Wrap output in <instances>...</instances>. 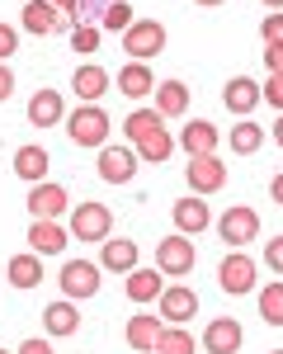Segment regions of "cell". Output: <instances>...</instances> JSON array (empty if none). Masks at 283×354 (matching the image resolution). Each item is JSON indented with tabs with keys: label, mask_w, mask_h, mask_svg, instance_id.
<instances>
[{
	"label": "cell",
	"mask_w": 283,
	"mask_h": 354,
	"mask_svg": "<svg viewBox=\"0 0 283 354\" xmlns=\"http://www.w3.org/2000/svg\"><path fill=\"white\" fill-rule=\"evenodd\" d=\"M66 227H71V241H109L113 236V208L109 203H95V198H90V203H76V208H71V222H66Z\"/></svg>",
	"instance_id": "1"
},
{
	"label": "cell",
	"mask_w": 283,
	"mask_h": 354,
	"mask_svg": "<svg viewBox=\"0 0 283 354\" xmlns=\"http://www.w3.org/2000/svg\"><path fill=\"white\" fill-rule=\"evenodd\" d=\"M66 133L76 147H109L113 118L104 113V104H81L76 113H66Z\"/></svg>",
	"instance_id": "2"
},
{
	"label": "cell",
	"mask_w": 283,
	"mask_h": 354,
	"mask_svg": "<svg viewBox=\"0 0 283 354\" xmlns=\"http://www.w3.org/2000/svg\"><path fill=\"white\" fill-rule=\"evenodd\" d=\"M57 288H61V298H71V302L99 298V288H104L99 265H95V260H66V265L57 270Z\"/></svg>",
	"instance_id": "3"
},
{
	"label": "cell",
	"mask_w": 283,
	"mask_h": 354,
	"mask_svg": "<svg viewBox=\"0 0 283 354\" xmlns=\"http://www.w3.org/2000/svg\"><path fill=\"white\" fill-rule=\"evenodd\" d=\"M217 283H222V293H231V298H246L255 283H260V265H255L246 250H226V260L217 265Z\"/></svg>",
	"instance_id": "4"
},
{
	"label": "cell",
	"mask_w": 283,
	"mask_h": 354,
	"mask_svg": "<svg viewBox=\"0 0 283 354\" xmlns=\"http://www.w3.org/2000/svg\"><path fill=\"white\" fill-rule=\"evenodd\" d=\"M123 53L128 62H151V57L166 53V24L161 19H137V24L123 33Z\"/></svg>",
	"instance_id": "5"
},
{
	"label": "cell",
	"mask_w": 283,
	"mask_h": 354,
	"mask_svg": "<svg viewBox=\"0 0 283 354\" xmlns=\"http://www.w3.org/2000/svg\"><path fill=\"white\" fill-rule=\"evenodd\" d=\"M217 236L226 241V250H246V245L260 236V213H255V208H246V203L226 208L222 218H217Z\"/></svg>",
	"instance_id": "6"
},
{
	"label": "cell",
	"mask_w": 283,
	"mask_h": 354,
	"mask_svg": "<svg viewBox=\"0 0 283 354\" xmlns=\"http://www.w3.org/2000/svg\"><path fill=\"white\" fill-rule=\"evenodd\" d=\"M156 317H161L166 326H189L198 317V293L184 288V283H170L166 293L156 298Z\"/></svg>",
	"instance_id": "7"
},
{
	"label": "cell",
	"mask_w": 283,
	"mask_h": 354,
	"mask_svg": "<svg viewBox=\"0 0 283 354\" xmlns=\"http://www.w3.org/2000/svg\"><path fill=\"white\" fill-rule=\"evenodd\" d=\"M198 265V250H194V241L189 236H166V241L156 245V270L161 274H170V279H184V274Z\"/></svg>",
	"instance_id": "8"
},
{
	"label": "cell",
	"mask_w": 283,
	"mask_h": 354,
	"mask_svg": "<svg viewBox=\"0 0 283 354\" xmlns=\"http://www.w3.org/2000/svg\"><path fill=\"white\" fill-rule=\"evenodd\" d=\"M137 165H142V156L133 151V147H99V180L104 185H133V175H137Z\"/></svg>",
	"instance_id": "9"
},
{
	"label": "cell",
	"mask_w": 283,
	"mask_h": 354,
	"mask_svg": "<svg viewBox=\"0 0 283 354\" xmlns=\"http://www.w3.org/2000/svg\"><path fill=\"white\" fill-rule=\"evenodd\" d=\"M71 208V194L52 185V180H43V185H33L28 189V218L33 222H61V213Z\"/></svg>",
	"instance_id": "10"
},
{
	"label": "cell",
	"mask_w": 283,
	"mask_h": 354,
	"mask_svg": "<svg viewBox=\"0 0 283 354\" xmlns=\"http://www.w3.org/2000/svg\"><path fill=\"white\" fill-rule=\"evenodd\" d=\"M241 345H246V330H241L236 317H213L208 330L198 335V350L208 354H241Z\"/></svg>",
	"instance_id": "11"
},
{
	"label": "cell",
	"mask_w": 283,
	"mask_h": 354,
	"mask_svg": "<svg viewBox=\"0 0 283 354\" xmlns=\"http://www.w3.org/2000/svg\"><path fill=\"white\" fill-rule=\"evenodd\" d=\"M184 180H189V189H194L198 198L226 189V165H222V156H217V151H213V156H194V161L184 165Z\"/></svg>",
	"instance_id": "12"
},
{
	"label": "cell",
	"mask_w": 283,
	"mask_h": 354,
	"mask_svg": "<svg viewBox=\"0 0 283 354\" xmlns=\"http://www.w3.org/2000/svg\"><path fill=\"white\" fill-rule=\"evenodd\" d=\"M170 218H175V232H179V236H198V232H208V227H213V208H208V198L184 194V198H175Z\"/></svg>",
	"instance_id": "13"
},
{
	"label": "cell",
	"mask_w": 283,
	"mask_h": 354,
	"mask_svg": "<svg viewBox=\"0 0 283 354\" xmlns=\"http://www.w3.org/2000/svg\"><path fill=\"white\" fill-rule=\"evenodd\" d=\"M109 85H113V76L99 66V62H81V66L71 71V90H76L81 104H99V100L109 95Z\"/></svg>",
	"instance_id": "14"
},
{
	"label": "cell",
	"mask_w": 283,
	"mask_h": 354,
	"mask_svg": "<svg viewBox=\"0 0 283 354\" xmlns=\"http://www.w3.org/2000/svg\"><path fill=\"white\" fill-rule=\"evenodd\" d=\"M19 28L33 33V38H43V33H61V28H66V15L57 10L52 0H28L24 10H19Z\"/></svg>",
	"instance_id": "15"
},
{
	"label": "cell",
	"mask_w": 283,
	"mask_h": 354,
	"mask_svg": "<svg viewBox=\"0 0 283 354\" xmlns=\"http://www.w3.org/2000/svg\"><path fill=\"white\" fill-rule=\"evenodd\" d=\"M179 142V151H189V161L194 156H213L217 151V142H222V128L217 123H208V118H189L184 123V133L175 137Z\"/></svg>",
	"instance_id": "16"
},
{
	"label": "cell",
	"mask_w": 283,
	"mask_h": 354,
	"mask_svg": "<svg viewBox=\"0 0 283 354\" xmlns=\"http://www.w3.org/2000/svg\"><path fill=\"white\" fill-rule=\"evenodd\" d=\"M260 100H264V85L251 81V76H231V81L222 85V104L236 113V118H251Z\"/></svg>",
	"instance_id": "17"
},
{
	"label": "cell",
	"mask_w": 283,
	"mask_h": 354,
	"mask_svg": "<svg viewBox=\"0 0 283 354\" xmlns=\"http://www.w3.org/2000/svg\"><path fill=\"white\" fill-rule=\"evenodd\" d=\"M123 293H128V302H133V307H151V302L166 293V274L156 270V265H151V270H142V265H137V270L128 274Z\"/></svg>",
	"instance_id": "18"
},
{
	"label": "cell",
	"mask_w": 283,
	"mask_h": 354,
	"mask_svg": "<svg viewBox=\"0 0 283 354\" xmlns=\"http://www.w3.org/2000/svg\"><path fill=\"white\" fill-rule=\"evenodd\" d=\"M43 330L52 335V340H66V335H76L81 330V307L71 298H52L43 307Z\"/></svg>",
	"instance_id": "19"
},
{
	"label": "cell",
	"mask_w": 283,
	"mask_h": 354,
	"mask_svg": "<svg viewBox=\"0 0 283 354\" xmlns=\"http://www.w3.org/2000/svg\"><path fill=\"white\" fill-rule=\"evenodd\" d=\"M28 123H33V128H57V123H66V100H61V90H33V100H28Z\"/></svg>",
	"instance_id": "20"
},
{
	"label": "cell",
	"mask_w": 283,
	"mask_h": 354,
	"mask_svg": "<svg viewBox=\"0 0 283 354\" xmlns=\"http://www.w3.org/2000/svg\"><path fill=\"white\" fill-rule=\"evenodd\" d=\"M71 245V227L61 222H28V250L33 255H61Z\"/></svg>",
	"instance_id": "21"
},
{
	"label": "cell",
	"mask_w": 283,
	"mask_h": 354,
	"mask_svg": "<svg viewBox=\"0 0 283 354\" xmlns=\"http://www.w3.org/2000/svg\"><path fill=\"white\" fill-rule=\"evenodd\" d=\"M99 270L133 274L137 270V241H133V236H109V241L99 245Z\"/></svg>",
	"instance_id": "22"
},
{
	"label": "cell",
	"mask_w": 283,
	"mask_h": 354,
	"mask_svg": "<svg viewBox=\"0 0 283 354\" xmlns=\"http://www.w3.org/2000/svg\"><path fill=\"white\" fill-rule=\"evenodd\" d=\"M113 85H118V95H128L133 104L146 100V95H156V76H151V66H146V62H128V66L113 76Z\"/></svg>",
	"instance_id": "23"
},
{
	"label": "cell",
	"mask_w": 283,
	"mask_h": 354,
	"mask_svg": "<svg viewBox=\"0 0 283 354\" xmlns=\"http://www.w3.org/2000/svg\"><path fill=\"white\" fill-rule=\"evenodd\" d=\"M151 100H156V104H151V109L161 113V118H184V113H189V85L184 81H156V95H151Z\"/></svg>",
	"instance_id": "24"
},
{
	"label": "cell",
	"mask_w": 283,
	"mask_h": 354,
	"mask_svg": "<svg viewBox=\"0 0 283 354\" xmlns=\"http://www.w3.org/2000/svg\"><path fill=\"white\" fill-rule=\"evenodd\" d=\"M48 165H52V156H48V147H38V142H28V147L14 151V175L28 180V185H43Z\"/></svg>",
	"instance_id": "25"
},
{
	"label": "cell",
	"mask_w": 283,
	"mask_h": 354,
	"mask_svg": "<svg viewBox=\"0 0 283 354\" xmlns=\"http://www.w3.org/2000/svg\"><path fill=\"white\" fill-rule=\"evenodd\" d=\"M161 330H166V322L156 317V312H137L133 322H128V345L142 354H151L156 350V340H161Z\"/></svg>",
	"instance_id": "26"
},
{
	"label": "cell",
	"mask_w": 283,
	"mask_h": 354,
	"mask_svg": "<svg viewBox=\"0 0 283 354\" xmlns=\"http://www.w3.org/2000/svg\"><path fill=\"white\" fill-rule=\"evenodd\" d=\"M10 283L19 288V293H28V288H38L43 283V255H33V250H24V255H14L10 260Z\"/></svg>",
	"instance_id": "27"
},
{
	"label": "cell",
	"mask_w": 283,
	"mask_h": 354,
	"mask_svg": "<svg viewBox=\"0 0 283 354\" xmlns=\"http://www.w3.org/2000/svg\"><path fill=\"white\" fill-rule=\"evenodd\" d=\"M166 128V118L156 109H133L128 118H123V133H128V147H142L151 133H161Z\"/></svg>",
	"instance_id": "28"
},
{
	"label": "cell",
	"mask_w": 283,
	"mask_h": 354,
	"mask_svg": "<svg viewBox=\"0 0 283 354\" xmlns=\"http://www.w3.org/2000/svg\"><path fill=\"white\" fill-rule=\"evenodd\" d=\"M226 142H231V151H236V156H255V151L264 147V128H260L255 118H241V123L231 128Z\"/></svg>",
	"instance_id": "29"
},
{
	"label": "cell",
	"mask_w": 283,
	"mask_h": 354,
	"mask_svg": "<svg viewBox=\"0 0 283 354\" xmlns=\"http://www.w3.org/2000/svg\"><path fill=\"white\" fill-rule=\"evenodd\" d=\"M175 147H179V142L170 137V128H161V133H151L142 147H133V151H137L146 165H161V161H170V156H175Z\"/></svg>",
	"instance_id": "30"
},
{
	"label": "cell",
	"mask_w": 283,
	"mask_h": 354,
	"mask_svg": "<svg viewBox=\"0 0 283 354\" xmlns=\"http://www.w3.org/2000/svg\"><path fill=\"white\" fill-rule=\"evenodd\" d=\"M151 354H198V335H189V326H166Z\"/></svg>",
	"instance_id": "31"
},
{
	"label": "cell",
	"mask_w": 283,
	"mask_h": 354,
	"mask_svg": "<svg viewBox=\"0 0 283 354\" xmlns=\"http://www.w3.org/2000/svg\"><path fill=\"white\" fill-rule=\"evenodd\" d=\"M260 317H264L269 326H283V279H274V283L260 288Z\"/></svg>",
	"instance_id": "32"
},
{
	"label": "cell",
	"mask_w": 283,
	"mask_h": 354,
	"mask_svg": "<svg viewBox=\"0 0 283 354\" xmlns=\"http://www.w3.org/2000/svg\"><path fill=\"white\" fill-rule=\"evenodd\" d=\"M133 24H137V19H133V5H128V0H109V10H104V19H99V28H113V33H128Z\"/></svg>",
	"instance_id": "33"
},
{
	"label": "cell",
	"mask_w": 283,
	"mask_h": 354,
	"mask_svg": "<svg viewBox=\"0 0 283 354\" xmlns=\"http://www.w3.org/2000/svg\"><path fill=\"white\" fill-rule=\"evenodd\" d=\"M99 38H104V28L99 24H76L71 28V53H99Z\"/></svg>",
	"instance_id": "34"
},
{
	"label": "cell",
	"mask_w": 283,
	"mask_h": 354,
	"mask_svg": "<svg viewBox=\"0 0 283 354\" xmlns=\"http://www.w3.org/2000/svg\"><path fill=\"white\" fill-rule=\"evenodd\" d=\"M260 38H264V48H269V43H283V10L264 15V24H260Z\"/></svg>",
	"instance_id": "35"
},
{
	"label": "cell",
	"mask_w": 283,
	"mask_h": 354,
	"mask_svg": "<svg viewBox=\"0 0 283 354\" xmlns=\"http://www.w3.org/2000/svg\"><path fill=\"white\" fill-rule=\"evenodd\" d=\"M14 53H19V28H14V24H0V62H10Z\"/></svg>",
	"instance_id": "36"
},
{
	"label": "cell",
	"mask_w": 283,
	"mask_h": 354,
	"mask_svg": "<svg viewBox=\"0 0 283 354\" xmlns=\"http://www.w3.org/2000/svg\"><path fill=\"white\" fill-rule=\"evenodd\" d=\"M264 265H269V270L283 279V232L274 236V241H264Z\"/></svg>",
	"instance_id": "37"
},
{
	"label": "cell",
	"mask_w": 283,
	"mask_h": 354,
	"mask_svg": "<svg viewBox=\"0 0 283 354\" xmlns=\"http://www.w3.org/2000/svg\"><path fill=\"white\" fill-rule=\"evenodd\" d=\"M264 104H274V109L283 113V76H269V81H264Z\"/></svg>",
	"instance_id": "38"
},
{
	"label": "cell",
	"mask_w": 283,
	"mask_h": 354,
	"mask_svg": "<svg viewBox=\"0 0 283 354\" xmlns=\"http://www.w3.org/2000/svg\"><path fill=\"white\" fill-rule=\"evenodd\" d=\"M264 66H269V76H283V43L264 48Z\"/></svg>",
	"instance_id": "39"
},
{
	"label": "cell",
	"mask_w": 283,
	"mask_h": 354,
	"mask_svg": "<svg viewBox=\"0 0 283 354\" xmlns=\"http://www.w3.org/2000/svg\"><path fill=\"white\" fill-rule=\"evenodd\" d=\"M10 95H14V71H10V66L0 62V104H5Z\"/></svg>",
	"instance_id": "40"
},
{
	"label": "cell",
	"mask_w": 283,
	"mask_h": 354,
	"mask_svg": "<svg viewBox=\"0 0 283 354\" xmlns=\"http://www.w3.org/2000/svg\"><path fill=\"white\" fill-rule=\"evenodd\" d=\"M19 354H52V340H43V335H38V340H24Z\"/></svg>",
	"instance_id": "41"
},
{
	"label": "cell",
	"mask_w": 283,
	"mask_h": 354,
	"mask_svg": "<svg viewBox=\"0 0 283 354\" xmlns=\"http://www.w3.org/2000/svg\"><path fill=\"white\" fill-rule=\"evenodd\" d=\"M269 198H274V203H279V208H283V170H279V175H274V180H269Z\"/></svg>",
	"instance_id": "42"
},
{
	"label": "cell",
	"mask_w": 283,
	"mask_h": 354,
	"mask_svg": "<svg viewBox=\"0 0 283 354\" xmlns=\"http://www.w3.org/2000/svg\"><path fill=\"white\" fill-rule=\"evenodd\" d=\"M57 10H61V15H71V19H76V10H81V0H52Z\"/></svg>",
	"instance_id": "43"
},
{
	"label": "cell",
	"mask_w": 283,
	"mask_h": 354,
	"mask_svg": "<svg viewBox=\"0 0 283 354\" xmlns=\"http://www.w3.org/2000/svg\"><path fill=\"white\" fill-rule=\"evenodd\" d=\"M269 137H274V142H279V151H283V113H279V123H274V128H269Z\"/></svg>",
	"instance_id": "44"
},
{
	"label": "cell",
	"mask_w": 283,
	"mask_h": 354,
	"mask_svg": "<svg viewBox=\"0 0 283 354\" xmlns=\"http://www.w3.org/2000/svg\"><path fill=\"white\" fill-rule=\"evenodd\" d=\"M260 5H264V10H283V0H260Z\"/></svg>",
	"instance_id": "45"
},
{
	"label": "cell",
	"mask_w": 283,
	"mask_h": 354,
	"mask_svg": "<svg viewBox=\"0 0 283 354\" xmlns=\"http://www.w3.org/2000/svg\"><path fill=\"white\" fill-rule=\"evenodd\" d=\"M194 5H203V10H213V5H226V0H194Z\"/></svg>",
	"instance_id": "46"
},
{
	"label": "cell",
	"mask_w": 283,
	"mask_h": 354,
	"mask_svg": "<svg viewBox=\"0 0 283 354\" xmlns=\"http://www.w3.org/2000/svg\"><path fill=\"white\" fill-rule=\"evenodd\" d=\"M0 354H10V350H0Z\"/></svg>",
	"instance_id": "47"
},
{
	"label": "cell",
	"mask_w": 283,
	"mask_h": 354,
	"mask_svg": "<svg viewBox=\"0 0 283 354\" xmlns=\"http://www.w3.org/2000/svg\"><path fill=\"white\" fill-rule=\"evenodd\" d=\"M274 354H283V350H274Z\"/></svg>",
	"instance_id": "48"
}]
</instances>
